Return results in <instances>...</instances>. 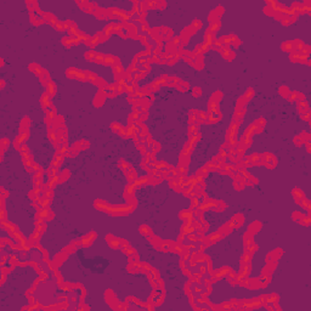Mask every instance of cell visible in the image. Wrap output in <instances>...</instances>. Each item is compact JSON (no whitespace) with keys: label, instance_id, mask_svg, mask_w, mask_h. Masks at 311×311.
I'll use <instances>...</instances> for the list:
<instances>
[{"label":"cell","instance_id":"cell-34","mask_svg":"<svg viewBox=\"0 0 311 311\" xmlns=\"http://www.w3.org/2000/svg\"><path fill=\"white\" fill-rule=\"evenodd\" d=\"M207 173H208L207 168H202L197 171V176L198 178H204V176H207Z\"/></svg>","mask_w":311,"mask_h":311},{"label":"cell","instance_id":"cell-15","mask_svg":"<svg viewBox=\"0 0 311 311\" xmlns=\"http://www.w3.org/2000/svg\"><path fill=\"white\" fill-rule=\"evenodd\" d=\"M126 176H128V179H129L130 184L134 182V181H136V173H135V170L133 168H129V170H126Z\"/></svg>","mask_w":311,"mask_h":311},{"label":"cell","instance_id":"cell-23","mask_svg":"<svg viewBox=\"0 0 311 311\" xmlns=\"http://www.w3.org/2000/svg\"><path fill=\"white\" fill-rule=\"evenodd\" d=\"M29 69H31V71H32L33 73H35L37 76H40V74L43 73L42 68H40V66H39V65H35V63L31 65V66H29Z\"/></svg>","mask_w":311,"mask_h":311},{"label":"cell","instance_id":"cell-5","mask_svg":"<svg viewBox=\"0 0 311 311\" xmlns=\"http://www.w3.org/2000/svg\"><path fill=\"white\" fill-rule=\"evenodd\" d=\"M43 18H44V22L46 23H49V24H52V26H55L57 23V19L56 17L52 15V13H49V12H44V15H43Z\"/></svg>","mask_w":311,"mask_h":311},{"label":"cell","instance_id":"cell-25","mask_svg":"<svg viewBox=\"0 0 311 311\" xmlns=\"http://www.w3.org/2000/svg\"><path fill=\"white\" fill-rule=\"evenodd\" d=\"M232 230V226H231V224H226V225H224L222 226L221 228H220V233L221 235H227V233H230V231H231Z\"/></svg>","mask_w":311,"mask_h":311},{"label":"cell","instance_id":"cell-1","mask_svg":"<svg viewBox=\"0 0 311 311\" xmlns=\"http://www.w3.org/2000/svg\"><path fill=\"white\" fill-rule=\"evenodd\" d=\"M67 76L73 78V79H79V80H83V82H85V80H87V77H86V73L82 72V71H77L76 68H71L67 71Z\"/></svg>","mask_w":311,"mask_h":311},{"label":"cell","instance_id":"cell-20","mask_svg":"<svg viewBox=\"0 0 311 311\" xmlns=\"http://www.w3.org/2000/svg\"><path fill=\"white\" fill-rule=\"evenodd\" d=\"M46 86H48V92H46V94H48L50 97H52L53 95H55V92H56V85L53 84L52 82H50Z\"/></svg>","mask_w":311,"mask_h":311},{"label":"cell","instance_id":"cell-19","mask_svg":"<svg viewBox=\"0 0 311 311\" xmlns=\"http://www.w3.org/2000/svg\"><path fill=\"white\" fill-rule=\"evenodd\" d=\"M140 233L142 235V236H147V237H150V236H152V231H151V228L146 226V225H142L140 227Z\"/></svg>","mask_w":311,"mask_h":311},{"label":"cell","instance_id":"cell-11","mask_svg":"<svg viewBox=\"0 0 311 311\" xmlns=\"http://www.w3.org/2000/svg\"><path fill=\"white\" fill-rule=\"evenodd\" d=\"M105 97H107V96H106V94H105V91H103V90H101V91L99 92V95H96V99H95V101H94V103H95V106H100V105H102V103H103V101H105Z\"/></svg>","mask_w":311,"mask_h":311},{"label":"cell","instance_id":"cell-14","mask_svg":"<svg viewBox=\"0 0 311 311\" xmlns=\"http://www.w3.org/2000/svg\"><path fill=\"white\" fill-rule=\"evenodd\" d=\"M40 80H42V83L45 84V85H48L50 83V74L46 72V71H43V73L40 74Z\"/></svg>","mask_w":311,"mask_h":311},{"label":"cell","instance_id":"cell-16","mask_svg":"<svg viewBox=\"0 0 311 311\" xmlns=\"http://www.w3.org/2000/svg\"><path fill=\"white\" fill-rule=\"evenodd\" d=\"M293 196H294V198H295L296 202H300L303 198H305V197H304V192L300 191L299 188H294V190H293Z\"/></svg>","mask_w":311,"mask_h":311},{"label":"cell","instance_id":"cell-38","mask_svg":"<svg viewBox=\"0 0 311 311\" xmlns=\"http://www.w3.org/2000/svg\"><path fill=\"white\" fill-rule=\"evenodd\" d=\"M303 216H304V215H303L301 213H299V212H295V213L293 214V219H294L295 221H300V220L303 219Z\"/></svg>","mask_w":311,"mask_h":311},{"label":"cell","instance_id":"cell-26","mask_svg":"<svg viewBox=\"0 0 311 311\" xmlns=\"http://www.w3.org/2000/svg\"><path fill=\"white\" fill-rule=\"evenodd\" d=\"M68 178H69V171L68 170H63L62 173L58 174V182H62V181H65L66 179H68Z\"/></svg>","mask_w":311,"mask_h":311},{"label":"cell","instance_id":"cell-40","mask_svg":"<svg viewBox=\"0 0 311 311\" xmlns=\"http://www.w3.org/2000/svg\"><path fill=\"white\" fill-rule=\"evenodd\" d=\"M148 9H157V1H147Z\"/></svg>","mask_w":311,"mask_h":311},{"label":"cell","instance_id":"cell-9","mask_svg":"<svg viewBox=\"0 0 311 311\" xmlns=\"http://www.w3.org/2000/svg\"><path fill=\"white\" fill-rule=\"evenodd\" d=\"M282 253H283V252L281 251V249H276V251L271 252V253H270V254L267 255V261H271V260H272V261H276V260L282 255Z\"/></svg>","mask_w":311,"mask_h":311},{"label":"cell","instance_id":"cell-44","mask_svg":"<svg viewBox=\"0 0 311 311\" xmlns=\"http://www.w3.org/2000/svg\"><path fill=\"white\" fill-rule=\"evenodd\" d=\"M199 94H201V90L198 89V87H194V89H193V95L194 96H198Z\"/></svg>","mask_w":311,"mask_h":311},{"label":"cell","instance_id":"cell-31","mask_svg":"<svg viewBox=\"0 0 311 311\" xmlns=\"http://www.w3.org/2000/svg\"><path fill=\"white\" fill-rule=\"evenodd\" d=\"M202 27V22L201 21H198V19H194V22L192 23V26H191V28L194 31V32H197L199 28Z\"/></svg>","mask_w":311,"mask_h":311},{"label":"cell","instance_id":"cell-22","mask_svg":"<svg viewBox=\"0 0 311 311\" xmlns=\"http://www.w3.org/2000/svg\"><path fill=\"white\" fill-rule=\"evenodd\" d=\"M66 254H67V253H65V254L61 253V254H57V255L55 256V260H53V262H55V265H56V266L61 265V264H62L61 261H63V260L67 258V255H66Z\"/></svg>","mask_w":311,"mask_h":311},{"label":"cell","instance_id":"cell-3","mask_svg":"<svg viewBox=\"0 0 311 311\" xmlns=\"http://www.w3.org/2000/svg\"><path fill=\"white\" fill-rule=\"evenodd\" d=\"M96 238V233L95 232H90V233H87L86 236H84V237L82 238V246L83 247H89L91 243L94 242V239Z\"/></svg>","mask_w":311,"mask_h":311},{"label":"cell","instance_id":"cell-36","mask_svg":"<svg viewBox=\"0 0 311 311\" xmlns=\"http://www.w3.org/2000/svg\"><path fill=\"white\" fill-rule=\"evenodd\" d=\"M220 99H221V92H220V91H216L215 94H213L212 101H214V102H219Z\"/></svg>","mask_w":311,"mask_h":311},{"label":"cell","instance_id":"cell-17","mask_svg":"<svg viewBox=\"0 0 311 311\" xmlns=\"http://www.w3.org/2000/svg\"><path fill=\"white\" fill-rule=\"evenodd\" d=\"M260 227H261V224L259 221H255V222H253L252 225H249V232L251 233H255V232H258L259 230H260Z\"/></svg>","mask_w":311,"mask_h":311},{"label":"cell","instance_id":"cell-29","mask_svg":"<svg viewBox=\"0 0 311 311\" xmlns=\"http://www.w3.org/2000/svg\"><path fill=\"white\" fill-rule=\"evenodd\" d=\"M301 225H304V226H309L310 225V215L308 214V215H304L303 216V219L299 221Z\"/></svg>","mask_w":311,"mask_h":311},{"label":"cell","instance_id":"cell-35","mask_svg":"<svg viewBox=\"0 0 311 311\" xmlns=\"http://www.w3.org/2000/svg\"><path fill=\"white\" fill-rule=\"evenodd\" d=\"M55 28L57 29V31H66V26H65V22H60V21H57V23L55 24Z\"/></svg>","mask_w":311,"mask_h":311},{"label":"cell","instance_id":"cell-24","mask_svg":"<svg viewBox=\"0 0 311 311\" xmlns=\"http://www.w3.org/2000/svg\"><path fill=\"white\" fill-rule=\"evenodd\" d=\"M244 243H246V247L251 246L254 243V239H253V233L251 232H247V235L244 236Z\"/></svg>","mask_w":311,"mask_h":311},{"label":"cell","instance_id":"cell-7","mask_svg":"<svg viewBox=\"0 0 311 311\" xmlns=\"http://www.w3.org/2000/svg\"><path fill=\"white\" fill-rule=\"evenodd\" d=\"M106 241L110 243V246L112 248H119L120 247V243H119V238H116L113 237V236H106Z\"/></svg>","mask_w":311,"mask_h":311},{"label":"cell","instance_id":"cell-33","mask_svg":"<svg viewBox=\"0 0 311 311\" xmlns=\"http://www.w3.org/2000/svg\"><path fill=\"white\" fill-rule=\"evenodd\" d=\"M280 94H281V95H283V96L288 97V96H289V94H290V91L287 89V86H281V87H280Z\"/></svg>","mask_w":311,"mask_h":311},{"label":"cell","instance_id":"cell-32","mask_svg":"<svg viewBox=\"0 0 311 311\" xmlns=\"http://www.w3.org/2000/svg\"><path fill=\"white\" fill-rule=\"evenodd\" d=\"M176 86L179 87V90H181V91H187L188 90V84L187 83H182L181 80L179 82V84Z\"/></svg>","mask_w":311,"mask_h":311},{"label":"cell","instance_id":"cell-2","mask_svg":"<svg viewBox=\"0 0 311 311\" xmlns=\"http://www.w3.org/2000/svg\"><path fill=\"white\" fill-rule=\"evenodd\" d=\"M224 10H225V9L222 8V6H218V8H216L215 10H213L212 13L209 15V22L215 21V19H219L220 16L222 15V13H224Z\"/></svg>","mask_w":311,"mask_h":311},{"label":"cell","instance_id":"cell-43","mask_svg":"<svg viewBox=\"0 0 311 311\" xmlns=\"http://www.w3.org/2000/svg\"><path fill=\"white\" fill-rule=\"evenodd\" d=\"M198 205V199H197V197H192V207H197Z\"/></svg>","mask_w":311,"mask_h":311},{"label":"cell","instance_id":"cell-30","mask_svg":"<svg viewBox=\"0 0 311 311\" xmlns=\"http://www.w3.org/2000/svg\"><path fill=\"white\" fill-rule=\"evenodd\" d=\"M264 12L266 13V15H269V16H275V13H276V11L271 8V6H265V9H264Z\"/></svg>","mask_w":311,"mask_h":311},{"label":"cell","instance_id":"cell-18","mask_svg":"<svg viewBox=\"0 0 311 311\" xmlns=\"http://www.w3.org/2000/svg\"><path fill=\"white\" fill-rule=\"evenodd\" d=\"M220 112L216 110V111H213V112H210V114H209L208 116V118H209V120L210 121H218L219 119H220Z\"/></svg>","mask_w":311,"mask_h":311},{"label":"cell","instance_id":"cell-37","mask_svg":"<svg viewBox=\"0 0 311 311\" xmlns=\"http://www.w3.org/2000/svg\"><path fill=\"white\" fill-rule=\"evenodd\" d=\"M253 95H254V91H253L252 89H249V90L247 91V94H246V95H244V96H242V97L244 99V101L247 102V101H248L249 99H251V96H253Z\"/></svg>","mask_w":311,"mask_h":311},{"label":"cell","instance_id":"cell-10","mask_svg":"<svg viewBox=\"0 0 311 311\" xmlns=\"http://www.w3.org/2000/svg\"><path fill=\"white\" fill-rule=\"evenodd\" d=\"M220 26H221V22L219 21V19H215V21H212V22H210V26H209V28H208V31H207V32L215 33L216 31H219Z\"/></svg>","mask_w":311,"mask_h":311},{"label":"cell","instance_id":"cell-27","mask_svg":"<svg viewBox=\"0 0 311 311\" xmlns=\"http://www.w3.org/2000/svg\"><path fill=\"white\" fill-rule=\"evenodd\" d=\"M96 55H97V53H96L95 51H94V50H91V51H89V52H86V53H85V57H86L87 60H90V61H95Z\"/></svg>","mask_w":311,"mask_h":311},{"label":"cell","instance_id":"cell-6","mask_svg":"<svg viewBox=\"0 0 311 311\" xmlns=\"http://www.w3.org/2000/svg\"><path fill=\"white\" fill-rule=\"evenodd\" d=\"M295 45H296V40L292 42V40H289V42H286L282 44V49L285 51H292L294 52L295 51Z\"/></svg>","mask_w":311,"mask_h":311},{"label":"cell","instance_id":"cell-12","mask_svg":"<svg viewBox=\"0 0 311 311\" xmlns=\"http://www.w3.org/2000/svg\"><path fill=\"white\" fill-rule=\"evenodd\" d=\"M298 107H299V111L301 113V116H303V114H305V113H308V112H310L309 105H308V102H305V101H299V102H298Z\"/></svg>","mask_w":311,"mask_h":311},{"label":"cell","instance_id":"cell-13","mask_svg":"<svg viewBox=\"0 0 311 311\" xmlns=\"http://www.w3.org/2000/svg\"><path fill=\"white\" fill-rule=\"evenodd\" d=\"M105 35L108 38L111 34H113V33H116V24L114 23H110L108 26H106V28H105Z\"/></svg>","mask_w":311,"mask_h":311},{"label":"cell","instance_id":"cell-42","mask_svg":"<svg viewBox=\"0 0 311 311\" xmlns=\"http://www.w3.org/2000/svg\"><path fill=\"white\" fill-rule=\"evenodd\" d=\"M294 142H295L296 145H299V146H301L303 144H305V142H304V141L301 140V137H300V136H296V137L294 139Z\"/></svg>","mask_w":311,"mask_h":311},{"label":"cell","instance_id":"cell-28","mask_svg":"<svg viewBox=\"0 0 311 311\" xmlns=\"http://www.w3.org/2000/svg\"><path fill=\"white\" fill-rule=\"evenodd\" d=\"M180 216L182 219H192V216H193V214L190 212V210H185V212H181V214H180Z\"/></svg>","mask_w":311,"mask_h":311},{"label":"cell","instance_id":"cell-39","mask_svg":"<svg viewBox=\"0 0 311 311\" xmlns=\"http://www.w3.org/2000/svg\"><path fill=\"white\" fill-rule=\"evenodd\" d=\"M167 8V3L165 1H157V9L158 10H163Z\"/></svg>","mask_w":311,"mask_h":311},{"label":"cell","instance_id":"cell-21","mask_svg":"<svg viewBox=\"0 0 311 311\" xmlns=\"http://www.w3.org/2000/svg\"><path fill=\"white\" fill-rule=\"evenodd\" d=\"M222 238V235L220 233V232H216V233H214V235H210L208 237V241L210 242V243H215V242H218V241H220Z\"/></svg>","mask_w":311,"mask_h":311},{"label":"cell","instance_id":"cell-4","mask_svg":"<svg viewBox=\"0 0 311 311\" xmlns=\"http://www.w3.org/2000/svg\"><path fill=\"white\" fill-rule=\"evenodd\" d=\"M243 221H244V218H243L241 214H237V215H235L232 218V220H231L230 224H231L232 227H239L243 224Z\"/></svg>","mask_w":311,"mask_h":311},{"label":"cell","instance_id":"cell-8","mask_svg":"<svg viewBox=\"0 0 311 311\" xmlns=\"http://www.w3.org/2000/svg\"><path fill=\"white\" fill-rule=\"evenodd\" d=\"M296 15H289V16H285L282 19H281V22L283 26H289V24H292L296 21Z\"/></svg>","mask_w":311,"mask_h":311},{"label":"cell","instance_id":"cell-41","mask_svg":"<svg viewBox=\"0 0 311 311\" xmlns=\"http://www.w3.org/2000/svg\"><path fill=\"white\" fill-rule=\"evenodd\" d=\"M141 31L142 32H150V28H148V24L144 21L142 22V24H141Z\"/></svg>","mask_w":311,"mask_h":311}]
</instances>
